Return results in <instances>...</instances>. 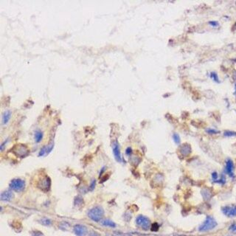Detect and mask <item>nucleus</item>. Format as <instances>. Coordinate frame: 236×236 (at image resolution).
<instances>
[{
	"mask_svg": "<svg viewBox=\"0 0 236 236\" xmlns=\"http://www.w3.org/2000/svg\"><path fill=\"white\" fill-rule=\"evenodd\" d=\"M104 215V210L101 207H94L92 208L89 212H88V216L90 219L96 222H98L102 219L103 216Z\"/></svg>",
	"mask_w": 236,
	"mask_h": 236,
	"instance_id": "nucleus-1",
	"label": "nucleus"
},
{
	"mask_svg": "<svg viewBox=\"0 0 236 236\" xmlns=\"http://www.w3.org/2000/svg\"><path fill=\"white\" fill-rule=\"evenodd\" d=\"M12 152L19 158H24L28 156L30 151L25 145L23 144H18L16 145L12 149Z\"/></svg>",
	"mask_w": 236,
	"mask_h": 236,
	"instance_id": "nucleus-2",
	"label": "nucleus"
},
{
	"mask_svg": "<svg viewBox=\"0 0 236 236\" xmlns=\"http://www.w3.org/2000/svg\"><path fill=\"white\" fill-rule=\"evenodd\" d=\"M217 226V222L212 216H208L204 223L199 228L200 232H207L212 230Z\"/></svg>",
	"mask_w": 236,
	"mask_h": 236,
	"instance_id": "nucleus-3",
	"label": "nucleus"
},
{
	"mask_svg": "<svg viewBox=\"0 0 236 236\" xmlns=\"http://www.w3.org/2000/svg\"><path fill=\"white\" fill-rule=\"evenodd\" d=\"M10 187L16 192H21L25 187V182L21 179H13L10 183Z\"/></svg>",
	"mask_w": 236,
	"mask_h": 236,
	"instance_id": "nucleus-4",
	"label": "nucleus"
},
{
	"mask_svg": "<svg viewBox=\"0 0 236 236\" xmlns=\"http://www.w3.org/2000/svg\"><path fill=\"white\" fill-rule=\"evenodd\" d=\"M136 224L138 227L145 230H149L151 227L150 220L144 215H139L136 219Z\"/></svg>",
	"mask_w": 236,
	"mask_h": 236,
	"instance_id": "nucleus-5",
	"label": "nucleus"
},
{
	"mask_svg": "<svg viewBox=\"0 0 236 236\" xmlns=\"http://www.w3.org/2000/svg\"><path fill=\"white\" fill-rule=\"evenodd\" d=\"M37 186L43 191H48L51 186V180L48 176H44L40 181H38Z\"/></svg>",
	"mask_w": 236,
	"mask_h": 236,
	"instance_id": "nucleus-6",
	"label": "nucleus"
},
{
	"mask_svg": "<svg viewBox=\"0 0 236 236\" xmlns=\"http://www.w3.org/2000/svg\"><path fill=\"white\" fill-rule=\"evenodd\" d=\"M112 151H113V154L115 156V158L118 162H121L123 161L121 156V152H120V145L117 140L114 141L112 144Z\"/></svg>",
	"mask_w": 236,
	"mask_h": 236,
	"instance_id": "nucleus-7",
	"label": "nucleus"
},
{
	"mask_svg": "<svg viewBox=\"0 0 236 236\" xmlns=\"http://www.w3.org/2000/svg\"><path fill=\"white\" fill-rule=\"evenodd\" d=\"M222 212L225 215L228 217H235L236 216V206L227 205L222 208Z\"/></svg>",
	"mask_w": 236,
	"mask_h": 236,
	"instance_id": "nucleus-8",
	"label": "nucleus"
},
{
	"mask_svg": "<svg viewBox=\"0 0 236 236\" xmlns=\"http://www.w3.org/2000/svg\"><path fill=\"white\" fill-rule=\"evenodd\" d=\"M73 231L77 236H85L87 233V229L83 225L77 224L74 227Z\"/></svg>",
	"mask_w": 236,
	"mask_h": 236,
	"instance_id": "nucleus-9",
	"label": "nucleus"
},
{
	"mask_svg": "<svg viewBox=\"0 0 236 236\" xmlns=\"http://www.w3.org/2000/svg\"><path fill=\"white\" fill-rule=\"evenodd\" d=\"M13 193L11 190H7L5 191L2 192L1 194V200L2 201H10L13 199Z\"/></svg>",
	"mask_w": 236,
	"mask_h": 236,
	"instance_id": "nucleus-10",
	"label": "nucleus"
},
{
	"mask_svg": "<svg viewBox=\"0 0 236 236\" xmlns=\"http://www.w3.org/2000/svg\"><path fill=\"white\" fill-rule=\"evenodd\" d=\"M226 172L230 176L233 177V171H234V164H233V161L231 160H228L226 162Z\"/></svg>",
	"mask_w": 236,
	"mask_h": 236,
	"instance_id": "nucleus-11",
	"label": "nucleus"
},
{
	"mask_svg": "<svg viewBox=\"0 0 236 236\" xmlns=\"http://www.w3.org/2000/svg\"><path fill=\"white\" fill-rule=\"evenodd\" d=\"M12 115V112L10 110H6L3 112L2 114V123L3 126H5L8 123V122L10 120V117H11Z\"/></svg>",
	"mask_w": 236,
	"mask_h": 236,
	"instance_id": "nucleus-12",
	"label": "nucleus"
},
{
	"mask_svg": "<svg viewBox=\"0 0 236 236\" xmlns=\"http://www.w3.org/2000/svg\"><path fill=\"white\" fill-rule=\"evenodd\" d=\"M43 131H42L39 129L35 130V132H34V140H35V142L36 143H39V142H42V140H43Z\"/></svg>",
	"mask_w": 236,
	"mask_h": 236,
	"instance_id": "nucleus-13",
	"label": "nucleus"
},
{
	"mask_svg": "<svg viewBox=\"0 0 236 236\" xmlns=\"http://www.w3.org/2000/svg\"><path fill=\"white\" fill-rule=\"evenodd\" d=\"M180 152L183 156H188L191 152V148L188 144H184L180 149Z\"/></svg>",
	"mask_w": 236,
	"mask_h": 236,
	"instance_id": "nucleus-14",
	"label": "nucleus"
},
{
	"mask_svg": "<svg viewBox=\"0 0 236 236\" xmlns=\"http://www.w3.org/2000/svg\"><path fill=\"white\" fill-rule=\"evenodd\" d=\"M101 224H102L103 226H105V227H112V228H114V227H116V224H115V222H113L112 221L109 220V219H105V220L102 221H101Z\"/></svg>",
	"mask_w": 236,
	"mask_h": 236,
	"instance_id": "nucleus-15",
	"label": "nucleus"
},
{
	"mask_svg": "<svg viewBox=\"0 0 236 236\" xmlns=\"http://www.w3.org/2000/svg\"><path fill=\"white\" fill-rule=\"evenodd\" d=\"M47 154V145H44L40 149V151L38 153V156H44Z\"/></svg>",
	"mask_w": 236,
	"mask_h": 236,
	"instance_id": "nucleus-16",
	"label": "nucleus"
},
{
	"mask_svg": "<svg viewBox=\"0 0 236 236\" xmlns=\"http://www.w3.org/2000/svg\"><path fill=\"white\" fill-rule=\"evenodd\" d=\"M40 223L44 225V226H50L52 224L51 220H50L49 219H47V218H43L40 220Z\"/></svg>",
	"mask_w": 236,
	"mask_h": 236,
	"instance_id": "nucleus-17",
	"label": "nucleus"
},
{
	"mask_svg": "<svg viewBox=\"0 0 236 236\" xmlns=\"http://www.w3.org/2000/svg\"><path fill=\"white\" fill-rule=\"evenodd\" d=\"M83 204V200L81 196H77L75 199V204L77 206H81Z\"/></svg>",
	"mask_w": 236,
	"mask_h": 236,
	"instance_id": "nucleus-18",
	"label": "nucleus"
},
{
	"mask_svg": "<svg viewBox=\"0 0 236 236\" xmlns=\"http://www.w3.org/2000/svg\"><path fill=\"white\" fill-rule=\"evenodd\" d=\"M173 139H174V141L175 142V143L176 144L180 143V137H179L178 134H174V135H173Z\"/></svg>",
	"mask_w": 236,
	"mask_h": 236,
	"instance_id": "nucleus-19",
	"label": "nucleus"
},
{
	"mask_svg": "<svg viewBox=\"0 0 236 236\" xmlns=\"http://www.w3.org/2000/svg\"><path fill=\"white\" fill-rule=\"evenodd\" d=\"M8 141H9V139H6L5 141H3V142H2V144H1V146H0V150H1V151H3L4 149H5V146H6V145L8 144Z\"/></svg>",
	"mask_w": 236,
	"mask_h": 236,
	"instance_id": "nucleus-20",
	"label": "nucleus"
},
{
	"mask_svg": "<svg viewBox=\"0 0 236 236\" xmlns=\"http://www.w3.org/2000/svg\"><path fill=\"white\" fill-rule=\"evenodd\" d=\"M210 76H211V78H212V79H213V80L215 81V82H217V83H219V77H218L217 74L215 73V72H212V73H211V75H210Z\"/></svg>",
	"mask_w": 236,
	"mask_h": 236,
	"instance_id": "nucleus-21",
	"label": "nucleus"
},
{
	"mask_svg": "<svg viewBox=\"0 0 236 236\" xmlns=\"http://www.w3.org/2000/svg\"><path fill=\"white\" fill-rule=\"evenodd\" d=\"M235 135H236V132H233V131H227L224 132L225 137H233V136H235Z\"/></svg>",
	"mask_w": 236,
	"mask_h": 236,
	"instance_id": "nucleus-22",
	"label": "nucleus"
},
{
	"mask_svg": "<svg viewBox=\"0 0 236 236\" xmlns=\"http://www.w3.org/2000/svg\"><path fill=\"white\" fill-rule=\"evenodd\" d=\"M95 185H96L95 179H92L91 182V184H90V187H89V188H90V190L92 191V190L94 189V187H95Z\"/></svg>",
	"mask_w": 236,
	"mask_h": 236,
	"instance_id": "nucleus-23",
	"label": "nucleus"
},
{
	"mask_svg": "<svg viewBox=\"0 0 236 236\" xmlns=\"http://www.w3.org/2000/svg\"><path fill=\"white\" fill-rule=\"evenodd\" d=\"M32 236H44L43 233L39 231H34L32 233Z\"/></svg>",
	"mask_w": 236,
	"mask_h": 236,
	"instance_id": "nucleus-24",
	"label": "nucleus"
},
{
	"mask_svg": "<svg viewBox=\"0 0 236 236\" xmlns=\"http://www.w3.org/2000/svg\"><path fill=\"white\" fill-rule=\"evenodd\" d=\"M131 153H132V149H131V148L128 147V148L126 150V154L127 155V156H130Z\"/></svg>",
	"mask_w": 236,
	"mask_h": 236,
	"instance_id": "nucleus-25",
	"label": "nucleus"
},
{
	"mask_svg": "<svg viewBox=\"0 0 236 236\" xmlns=\"http://www.w3.org/2000/svg\"><path fill=\"white\" fill-rule=\"evenodd\" d=\"M212 179H213V180H215V182H216V181H217V179H218L217 173L214 172L213 174H212Z\"/></svg>",
	"mask_w": 236,
	"mask_h": 236,
	"instance_id": "nucleus-26",
	"label": "nucleus"
},
{
	"mask_svg": "<svg viewBox=\"0 0 236 236\" xmlns=\"http://www.w3.org/2000/svg\"><path fill=\"white\" fill-rule=\"evenodd\" d=\"M230 230L233 231V233H236V224H233L230 227Z\"/></svg>",
	"mask_w": 236,
	"mask_h": 236,
	"instance_id": "nucleus-27",
	"label": "nucleus"
},
{
	"mask_svg": "<svg viewBox=\"0 0 236 236\" xmlns=\"http://www.w3.org/2000/svg\"><path fill=\"white\" fill-rule=\"evenodd\" d=\"M89 236H99L98 233H97L96 232H91L89 235Z\"/></svg>",
	"mask_w": 236,
	"mask_h": 236,
	"instance_id": "nucleus-28",
	"label": "nucleus"
},
{
	"mask_svg": "<svg viewBox=\"0 0 236 236\" xmlns=\"http://www.w3.org/2000/svg\"><path fill=\"white\" fill-rule=\"evenodd\" d=\"M208 132L210 133V134H216V133H218V131L213 129H209L208 131Z\"/></svg>",
	"mask_w": 236,
	"mask_h": 236,
	"instance_id": "nucleus-29",
	"label": "nucleus"
},
{
	"mask_svg": "<svg viewBox=\"0 0 236 236\" xmlns=\"http://www.w3.org/2000/svg\"><path fill=\"white\" fill-rule=\"evenodd\" d=\"M210 25H212V26H218V25H219L218 22H210Z\"/></svg>",
	"mask_w": 236,
	"mask_h": 236,
	"instance_id": "nucleus-30",
	"label": "nucleus"
},
{
	"mask_svg": "<svg viewBox=\"0 0 236 236\" xmlns=\"http://www.w3.org/2000/svg\"><path fill=\"white\" fill-rule=\"evenodd\" d=\"M233 78H234L235 80L236 81V72L234 74V75H233Z\"/></svg>",
	"mask_w": 236,
	"mask_h": 236,
	"instance_id": "nucleus-31",
	"label": "nucleus"
}]
</instances>
